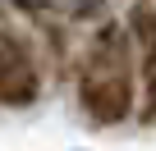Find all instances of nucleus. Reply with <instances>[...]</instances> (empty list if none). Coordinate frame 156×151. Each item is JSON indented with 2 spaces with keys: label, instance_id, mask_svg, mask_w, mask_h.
<instances>
[{
  "label": "nucleus",
  "instance_id": "obj_1",
  "mask_svg": "<svg viewBox=\"0 0 156 151\" xmlns=\"http://www.w3.org/2000/svg\"><path fill=\"white\" fill-rule=\"evenodd\" d=\"M133 101H138L133 41H129L124 23H106L87 41L83 69H78V105L92 124L106 128V124H124L133 115Z\"/></svg>",
  "mask_w": 156,
  "mask_h": 151
},
{
  "label": "nucleus",
  "instance_id": "obj_2",
  "mask_svg": "<svg viewBox=\"0 0 156 151\" xmlns=\"http://www.w3.org/2000/svg\"><path fill=\"white\" fill-rule=\"evenodd\" d=\"M129 41L138 46V83H142V119L156 124V5L138 0L124 19Z\"/></svg>",
  "mask_w": 156,
  "mask_h": 151
},
{
  "label": "nucleus",
  "instance_id": "obj_3",
  "mask_svg": "<svg viewBox=\"0 0 156 151\" xmlns=\"http://www.w3.org/2000/svg\"><path fill=\"white\" fill-rule=\"evenodd\" d=\"M41 92V73L32 60V46L19 37H0V101L5 105H28Z\"/></svg>",
  "mask_w": 156,
  "mask_h": 151
}]
</instances>
